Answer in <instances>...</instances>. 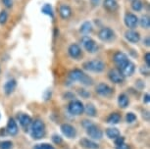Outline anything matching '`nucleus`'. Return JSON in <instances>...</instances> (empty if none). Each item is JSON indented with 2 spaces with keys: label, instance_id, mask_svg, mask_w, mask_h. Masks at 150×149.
I'll return each instance as SVG.
<instances>
[{
  "label": "nucleus",
  "instance_id": "1",
  "mask_svg": "<svg viewBox=\"0 0 150 149\" xmlns=\"http://www.w3.org/2000/svg\"><path fill=\"white\" fill-rule=\"evenodd\" d=\"M30 136L33 139H40L45 136V125L41 120H35L30 124Z\"/></svg>",
  "mask_w": 150,
  "mask_h": 149
},
{
  "label": "nucleus",
  "instance_id": "2",
  "mask_svg": "<svg viewBox=\"0 0 150 149\" xmlns=\"http://www.w3.org/2000/svg\"><path fill=\"white\" fill-rule=\"evenodd\" d=\"M83 69L88 72L93 73H102L105 69V63L99 59H94V60L87 61L83 63Z\"/></svg>",
  "mask_w": 150,
  "mask_h": 149
},
{
  "label": "nucleus",
  "instance_id": "3",
  "mask_svg": "<svg viewBox=\"0 0 150 149\" xmlns=\"http://www.w3.org/2000/svg\"><path fill=\"white\" fill-rule=\"evenodd\" d=\"M84 110V106L81 101L78 100V99H74L69 103V106H68V111L71 115H74V116H80L83 113Z\"/></svg>",
  "mask_w": 150,
  "mask_h": 149
},
{
  "label": "nucleus",
  "instance_id": "4",
  "mask_svg": "<svg viewBox=\"0 0 150 149\" xmlns=\"http://www.w3.org/2000/svg\"><path fill=\"white\" fill-rule=\"evenodd\" d=\"M113 61H114L115 65L119 71H121L122 69L125 68L129 62L128 56L125 54L124 52H121V51H118L115 53L114 57H113Z\"/></svg>",
  "mask_w": 150,
  "mask_h": 149
},
{
  "label": "nucleus",
  "instance_id": "5",
  "mask_svg": "<svg viewBox=\"0 0 150 149\" xmlns=\"http://www.w3.org/2000/svg\"><path fill=\"white\" fill-rule=\"evenodd\" d=\"M81 44L88 53H95L98 50V45L95 40L87 35H83L81 37Z\"/></svg>",
  "mask_w": 150,
  "mask_h": 149
},
{
  "label": "nucleus",
  "instance_id": "6",
  "mask_svg": "<svg viewBox=\"0 0 150 149\" xmlns=\"http://www.w3.org/2000/svg\"><path fill=\"white\" fill-rule=\"evenodd\" d=\"M86 133L90 138L94 139V140H99L103 137V133L97 126H95L94 124L90 123L88 126L86 128Z\"/></svg>",
  "mask_w": 150,
  "mask_h": 149
},
{
  "label": "nucleus",
  "instance_id": "7",
  "mask_svg": "<svg viewBox=\"0 0 150 149\" xmlns=\"http://www.w3.org/2000/svg\"><path fill=\"white\" fill-rule=\"evenodd\" d=\"M98 37L102 41H111L112 39H114L115 37V32L111 28H108V27L103 28V29H101L99 30Z\"/></svg>",
  "mask_w": 150,
  "mask_h": 149
},
{
  "label": "nucleus",
  "instance_id": "8",
  "mask_svg": "<svg viewBox=\"0 0 150 149\" xmlns=\"http://www.w3.org/2000/svg\"><path fill=\"white\" fill-rule=\"evenodd\" d=\"M95 91L97 94H99L100 96H103V97H108L113 93V89L111 86H109L108 84L104 83H98L95 88Z\"/></svg>",
  "mask_w": 150,
  "mask_h": 149
},
{
  "label": "nucleus",
  "instance_id": "9",
  "mask_svg": "<svg viewBox=\"0 0 150 149\" xmlns=\"http://www.w3.org/2000/svg\"><path fill=\"white\" fill-rule=\"evenodd\" d=\"M124 22H125V25H126L129 30H134L138 24V18L137 17V15H134V14L128 13V14H126V16H125Z\"/></svg>",
  "mask_w": 150,
  "mask_h": 149
},
{
  "label": "nucleus",
  "instance_id": "10",
  "mask_svg": "<svg viewBox=\"0 0 150 149\" xmlns=\"http://www.w3.org/2000/svg\"><path fill=\"white\" fill-rule=\"evenodd\" d=\"M61 131L68 138H74L77 136V130L70 124H63L61 126Z\"/></svg>",
  "mask_w": 150,
  "mask_h": 149
},
{
  "label": "nucleus",
  "instance_id": "11",
  "mask_svg": "<svg viewBox=\"0 0 150 149\" xmlns=\"http://www.w3.org/2000/svg\"><path fill=\"white\" fill-rule=\"evenodd\" d=\"M109 80L114 83H122L125 81V77L118 69H113L108 73Z\"/></svg>",
  "mask_w": 150,
  "mask_h": 149
},
{
  "label": "nucleus",
  "instance_id": "12",
  "mask_svg": "<svg viewBox=\"0 0 150 149\" xmlns=\"http://www.w3.org/2000/svg\"><path fill=\"white\" fill-rule=\"evenodd\" d=\"M68 53H69L70 57L73 59H80L83 55V51H81V48L80 47V45L77 43H73L69 46V49H68Z\"/></svg>",
  "mask_w": 150,
  "mask_h": 149
},
{
  "label": "nucleus",
  "instance_id": "13",
  "mask_svg": "<svg viewBox=\"0 0 150 149\" xmlns=\"http://www.w3.org/2000/svg\"><path fill=\"white\" fill-rule=\"evenodd\" d=\"M125 38L132 43H137L140 40V35L134 30H128L125 32Z\"/></svg>",
  "mask_w": 150,
  "mask_h": 149
},
{
  "label": "nucleus",
  "instance_id": "14",
  "mask_svg": "<svg viewBox=\"0 0 150 149\" xmlns=\"http://www.w3.org/2000/svg\"><path fill=\"white\" fill-rule=\"evenodd\" d=\"M59 15L63 20H68L72 16V9L69 5L63 4L59 7Z\"/></svg>",
  "mask_w": 150,
  "mask_h": 149
},
{
  "label": "nucleus",
  "instance_id": "15",
  "mask_svg": "<svg viewBox=\"0 0 150 149\" xmlns=\"http://www.w3.org/2000/svg\"><path fill=\"white\" fill-rule=\"evenodd\" d=\"M6 131L10 136H16V134L18 133V131H19L18 125H17V123L15 122V120H14L13 118H10L9 121H8Z\"/></svg>",
  "mask_w": 150,
  "mask_h": 149
},
{
  "label": "nucleus",
  "instance_id": "16",
  "mask_svg": "<svg viewBox=\"0 0 150 149\" xmlns=\"http://www.w3.org/2000/svg\"><path fill=\"white\" fill-rule=\"evenodd\" d=\"M16 86H17V81H16V80H14V78H11V80L7 81L6 83H5L4 88H4L5 94H6V95L12 94L13 92H14V90H15Z\"/></svg>",
  "mask_w": 150,
  "mask_h": 149
},
{
  "label": "nucleus",
  "instance_id": "17",
  "mask_svg": "<svg viewBox=\"0 0 150 149\" xmlns=\"http://www.w3.org/2000/svg\"><path fill=\"white\" fill-rule=\"evenodd\" d=\"M17 118H18L20 125L25 129L28 128L29 126H30V124L33 122L30 116H29V115H27V114H19L18 116H17Z\"/></svg>",
  "mask_w": 150,
  "mask_h": 149
},
{
  "label": "nucleus",
  "instance_id": "18",
  "mask_svg": "<svg viewBox=\"0 0 150 149\" xmlns=\"http://www.w3.org/2000/svg\"><path fill=\"white\" fill-rule=\"evenodd\" d=\"M134 71H135V65L132 63V62L129 61L128 63V65L125 67V68L122 69L120 72L123 74L124 77L126 78V77H132V76L134 75Z\"/></svg>",
  "mask_w": 150,
  "mask_h": 149
},
{
  "label": "nucleus",
  "instance_id": "19",
  "mask_svg": "<svg viewBox=\"0 0 150 149\" xmlns=\"http://www.w3.org/2000/svg\"><path fill=\"white\" fill-rule=\"evenodd\" d=\"M103 6L108 12H115L117 11L119 5L117 0H104Z\"/></svg>",
  "mask_w": 150,
  "mask_h": 149
},
{
  "label": "nucleus",
  "instance_id": "20",
  "mask_svg": "<svg viewBox=\"0 0 150 149\" xmlns=\"http://www.w3.org/2000/svg\"><path fill=\"white\" fill-rule=\"evenodd\" d=\"M83 75L84 73L81 70L75 69L69 73V78L72 81H80L81 80V78L83 77Z\"/></svg>",
  "mask_w": 150,
  "mask_h": 149
},
{
  "label": "nucleus",
  "instance_id": "21",
  "mask_svg": "<svg viewBox=\"0 0 150 149\" xmlns=\"http://www.w3.org/2000/svg\"><path fill=\"white\" fill-rule=\"evenodd\" d=\"M80 143L83 147L86 148V149H98L99 148V145L97 143L94 142L93 140L88 139V138H81Z\"/></svg>",
  "mask_w": 150,
  "mask_h": 149
},
{
  "label": "nucleus",
  "instance_id": "22",
  "mask_svg": "<svg viewBox=\"0 0 150 149\" xmlns=\"http://www.w3.org/2000/svg\"><path fill=\"white\" fill-rule=\"evenodd\" d=\"M118 104L121 108H127L129 104V97L127 94L125 93H122L119 95L118 97Z\"/></svg>",
  "mask_w": 150,
  "mask_h": 149
},
{
  "label": "nucleus",
  "instance_id": "23",
  "mask_svg": "<svg viewBox=\"0 0 150 149\" xmlns=\"http://www.w3.org/2000/svg\"><path fill=\"white\" fill-rule=\"evenodd\" d=\"M92 30H93V27L90 22H84L81 26V29H80V32L84 35H88V33H91Z\"/></svg>",
  "mask_w": 150,
  "mask_h": 149
},
{
  "label": "nucleus",
  "instance_id": "24",
  "mask_svg": "<svg viewBox=\"0 0 150 149\" xmlns=\"http://www.w3.org/2000/svg\"><path fill=\"white\" fill-rule=\"evenodd\" d=\"M83 112H86L87 116H89V117H95L96 116V113H97L95 106L93 105V104H91V103H88L86 106H84Z\"/></svg>",
  "mask_w": 150,
  "mask_h": 149
},
{
  "label": "nucleus",
  "instance_id": "25",
  "mask_svg": "<svg viewBox=\"0 0 150 149\" xmlns=\"http://www.w3.org/2000/svg\"><path fill=\"white\" fill-rule=\"evenodd\" d=\"M106 136L109 137L110 139H115L118 136H120V131L116 128H109L106 131Z\"/></svg>",
  "mask_w": 150,
  "mask_h": 149
},
{
  "label": "nucleus",
  "instance_id": "26",
  "mask_svg": "<svg viewBox=\"0 0 150 149\" xmlns=\"http://www.w3.org/2000/svg\"><path fill=\"white\" fill-rule=\"evenodd\" d=\"M121 121V116L120 114L118 113H112L110 114L108 118H107V122L109 124H112V125H116V124H119Z\"/></svg>",
  "mask_w": 150,
  "mask_h": 149
},
{
  "label": "nucleus",
  "instance_id": "27",
  "mask_svg": "<svg viewBox=\"0 0 150 149\" xmlns=\"http://www.w3.org/2000/svg\"><path fill=\"white\" fill-rule=\"evenodd\" d=\"M41 12L42 14H44V15H47L49 17H51L53 18L54 17V12H53V8L50 4H44L43 7L41 8Z\"/></svg>",
  "mask_w": 150,
  "mask_h": 149
},
{
  "label": "nucleus",
  "instance_id": "28",
  "mask_svg": "<svg viewBox=\"0 0 150 149\" xmlns=\"http://www.w3.org/2000/svg\"><path fill=\"white\" fill-rule=\"evenodd\" d=\"M139 21V24L141 28H143V29H149L150 27V18L148 15H143L142 17L140 18V20H138Z\"/></svg>",
  "mask_w": 150,
  "mask_h": 149
},
{
  "label": "nucleus",
  "instance_id": "29",
  "mask_svg": "<svg viewBox=\"0 0 150 149\" xmlns=\"http://www.w3.org/2000/svg\"><path fill=\"white\" fill-rule=\"evenodd\" d=\"M143 4L140 0H132V8L134 11H137V12H139V11L142 10Z\"/></svg>",
  "mask_w": 150,
  "mask_h": 149
},
{
  "label": "nucleus",
  "instance_id": "30",
  "mask_svg": "<svg viewBox=\"0 0 150 149\" xmlns=\"http://www.w3.org/2000/svg\"><path fill=\"white\" fill-rule=\"evenodd\" d=\"M80 83L81 84H83V85H86V86H89V85H92L93 84V80L89 77V76L84 74L83 77L81 78V80L80 81Z\"/></svg>",
  "mask_w": 150,
  "mask_h": 149
},
{
  "label": "nucleus",
  "instance_id": "31",
  "mask_svg": "<svg viewBox=\"0 0 150 149\" xmlns=\"http://www.w3.org/2000/svg\"><path fill=\"white\" fill-rule=\"evenodd\" d=\"M13 147V143L10 140H4L0 142V149H11Z\"/></svg>",
  "mask_w": 150,
  "mask_h": 149
},
{
  "label": "nucleus",
  "instance_id": "32",
  "mask_svg": "<svg viewBox=\"0 0 150 149\" xmlns=\"http://www.w3.org/2000/svg\"><path fill=\"white\" fill-rule=\"evenodd\" d=\"M135 120H137V116H135V115H134V113L129 112V113L127 114V116H126V122H127V123L132 124V123L135 122Z\"/></svg>",
  "mask_w": 150,
  "mask_h": 149
},
{
  "label": "nucleus",
  "instance_id": "33",
  "mask_svg": "<svg viewBox=\"0 0 150 149\" xmlns=\"http://www.w3.org/2000/svg\"><path fill=\"white\" fill-rule=\"evenodd\" d=\"M8 20V14L6 11H2L0 12V25H4L6 24Z\"/></svg>",
  "mask_w": 150,
  "mask_h": 149
},
{
  "label": "nucleus",
  "instance_id": "34",
  "mask_svg": "<svg viewBox=\"0 0 150 149\" xmlns=\"http://www.w3.org/2000/svg\"><path fill=\"white\" fill-rule=\"evenodd\" d=\"M33 149H55V148L52 145L48 144V143H40V144L35 145Z\"/></svg>",
  "mask_w": 150,
  "mask_h": 149
},
{
  "label": "nucleus",
  "instance_id": "35",
  "mask_svg": "<svg viewBox=\"0 0 150 149\" xmlns=\"http://www.w3.org/2000/svg\"><path fill=\"white\" fill-rule=\"evenodd\" d=\"M52 141L55 143V144H60V143L63 142V139L58 134H53L52 136Z\"/></svg>",
  "mask_w": 150,
  "mask_h": 149
},
{
  "label": "nucleus",
  "instance_id": "36",
  "mask_svg": "<svg viewBox=\"0 0 150 149\" xmlns=\"http://www.w3.org/2000/svg\"><path fill=\"white\" fill-rule=\"evenodd\" d=\"M123 143H125V137L124 136H118L117 138H115V145L116 146H119L121 144H123Z\"/></svg>",
  "mask_w": 150,
  "mask_h": 149
},
{
  "label": "nucleus",
  "instance_id": "37",
  "mask_svg": "<svg viewBox=\"0 0 150 149\" xmlns=\"http://www.w3.org/2000/svg\"><path fill=\"white\" fill-rule=\"evenodd\" d=\"M79 93H80V95H81L84 98H87L90 95V93L87 90H86V89H80L79 90Z\"/></svg>",
  "mask_w": 150,
  "mask_h": 149
},
{
  "label": "nucleus",
  "instance_id": "38",
  "mask_svg": "<svg viewBox=\"0 0 150 149\" xmlns=\"http://www.w3.org/2000/svg\"><path fill=\"white\" fill-rule=\"evenodd\" d=\"M2 2L6 8H12L13 6V0H2Z\"/></svg>",
  "mask_w": 150,
  "mask_h": 149
},
{
  "label": "nucleus",
  "instance_id": "39",
  "mask_svg": "<svg viewBox=\"0 0 150 149\" xmlns=\"http://www.w3.org/2000/svg\"><path fill=\"white\" fill-rule=\"evenodd\" d=\"M140 72L141 74L144 76H149V67H141L140 68Z\"/></svg>",
  "mask_w": 150,
  "mask_h": 149
},
{
  "label": "nucleus",
  "instance_id": "40",
  "mask_svg": "<svg viewBox=\"0 0 150 149\" xmlns=\"http://www.w3.org/2000/svg\"><path fill=\"white\" fill-rule=\"evenodd\" d=\"M144 61H145L147 67L150 66V53H146L145 55H144Z\"/></svg>",
  "mask_w": 150,
  "mask_h": 149
},
{
  "label": "nucleus",
  "instance_id": "41",
  "mask_svg": "<svg viewBox=\"0 0 150 149\" xmlns=\"http://www.w3.org/2000/svg\"><path fill=\"white\" fill-rule=\"evenodd\" d=\"M116 149H131V147H129V145L126 144V143H123V144L117 146Z\"/></svg>",
  "mask_w": 150,
  "mask_h": 149
},
{
  "label": "nucleus",
  "instance_id": "42",
  "mask_svg": "<svg viewBox=\"0 0 150 149\" xmlns=\"http://www.w3.org/2000/svg\"><path fill=\"white\" fill-rule=\"evenodd\" d=\"M149 101H150V95L148 93H146L143 96V102L147 104V103H149Z\"/></svg>",
  "mask_w": 150,
  "mask_h": 149
},
{
  "label": "nucleus",
  "instance_id": "43",
  "mask_svg": "<svg viewBox=\"0 0 150 149\" xmlns=\"http://www.w3.org/2000/svg\"><path fill=\"white\" fill-rule=\"evenodd\" d=\"M143 44H145L146 46H149L150 45V40H149V37H146L145 39L143 40Z\"/></svg>",
  "mask_w": 150,
  "mask_h": 149
},
{
  "label": "nucleus",
  "instance_id": "44",
  "mask_svg": "<svg viewBox=\"0 0 150 149\" xmlns=\"http://www.w3.org/2000/svg\"><path fill=\"white\" fill-rule=\"evenodd\" d=\"M92 1H98V0H92Z\"/></svg>",
  "mask_w": 150,
  "mask_h": 149
},
{
  "label": "nucleus",
  "instance_id": "45",
  "mask_svg": "<svg viewBox=\"0 0 150 149\" xmlns=\"http://www.w3.org/2000/svg\"><path fill=\"white\" fill-rule=\"evenodd\" d=\"M0 72H1V70H0Z\"/></svg>",
  "mask_w": 150,
  "mask_h": 149
},
{
  "label": "nucleus",
  "instance_id": "46",
  "mask_svg": "<svg viewBox=\"0 0 150 149\" xmlns=\"http://www.w3.org/2000/svg\"></svg>",
  "mask_w": 150,
  "mask_h": 149
}]
</instances>
